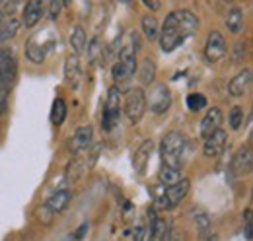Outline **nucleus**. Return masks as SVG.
<instances>
[{"label":"nucleus","mask_w":253,"mask_h":241,"mask_svg":"<svg viewBox=\"0 0 253 241\" xmlns=\"http://www.w3.org/2000/svg\"><path fill=\"white\" fill-rule=\"evenodd\" d=\"M199 30V20L191 10H173L166 16L162 30H160V45L164 53L175 51L183 41Z\"/></svg>","instance_id":"obj_1"},{"label":"nucleus","mask_w":253,"mask_h":241,"mask_svg":"<svg viewBox=\"0 0 253 241\" xmlns=\"http://www.w3.org/2000/svg\"><path fill=\"white\" fill-rule=\"evenodd\" d=\"M183 152H185V136L177 130H169L162 142H160V156L164 165L171 167V169H179L181 167V160H183Z\"/></svg>","instance_id":"obj_2"},{"label":"nucleus","mask_w":253,"mask_h":241,"mask_svg":"<svg viewBox=\"0 0 253 241\" xmlns=\"http://www.w3.org/2000/svg\"><path fill=\"white\" fill-rule=\"evenodd\" d=\"M121 109H123V101H121V90L117 86H111L107 93V101L103 107V115H101V126L103 130H113L119 119H121Z\"/></svg>","instance_id":"obj_3"},{"label":"nucleus","mask_w":253,"mask_h":241,"mask_svg":"<svg viewBox=\"0 0 253 241\" xmlns=\"http://www.w3.org/2000/svg\"><path fill=\"white\" fill-rule=\"evenodd\" d=\"M189 189H191V181L187 179V177H181L175 185L164 189V193L156 199V206L164 208V210H169V208L177 206V204L187 197Z\"/></svg>","instance_id":"obj_4"},{"label":"nucleus","mask_w":253,"mask_h":241,"mask_svg":"<svg viewBox=\"0 0 253 241\" xmlns=\"http://www.w3.org/2000/svg\"><path fill=\"white\" fill-rule=\"evenodd\" d=\"M136 68H138V64H136V53H134V49L132 47H125L119 53V60L111 68V76H113L115 82L121 84V82H126V80H130L134 76Z\"/></svg>","instance_id":"obj_5"},{"label":"nucleus","mask_w":253,"mask_h":241,"mask_svg":"<svg viewBox=\"0 0 253 241\" xmlns=\"http://www.w3.org/2000/svg\"><path fill=\"white\" fill-rule=\"evenodd\" d=\"M123 111H125L128 122L136 124L146 113V93L142 88H132L126 93L125 103H123Z\"/></svg>","instance_id":"obj_6"},{"label":"nucleus","mask_w":253,"mask_h":241,"mask_svg":"<svg viewBox=\"0 0 253 241\" xmlns=\"http://www.w3.org/2000/svg\"><path fill=\"white\" fill-rule=\"evenodd\" d=\"M150 105V111L154 115H162L171 107V91L166 84H154L146 97V107Z\"/></svg>","instance_id":"obj_7"},{"label":"nucleus","mask_w":253,"mask_h":241,"mask_svg":"<svg viewBox=\"0 0 253 241\" xmlns=\"http://www.w3.org/2000/svg\"><path fill=\"white\" fill-rule=\"evenodd\" d=\"M18 62L10 49H0V91H6L16 80Z\"/></svg>","instance_id":"obj_8"},{"label":"nucleus","mask_w":253,"mask_h":241,"mask_svg":"<svg viewBox=\"0 0 253 241\" xmlns=\"http://www.w3.org/2000/svg\"><path fill=\"white\" fill-rule=\"evenodd\" d=\"M226 55V39L220 31H211L205 43V57L209 62H218Z\"/></svg>","instance_id":"obj_9"},{"label":"nucleus","mask_w":253,"mask_h":241,"mask_svg":"<svg viewBox=\"0 0 253 241\" xmlns=\"http://www.w3.org/2000/svg\"><path fill=\"white\" fill-rule=\"evenodd\" d=\"M222 119H224V115H222L220 109H218V107H211V109L207 111V115L203 117V120H201V126H199L201 138L207 140L212 132H216V130L220 128Z\"/></svg>","instance_id":"obj_10"},{"label":"nucleus","mask_w":253,"mask_h":241,"mask_svg":"<svg viewBox=\"0 0 253 241\" xmlns=\"http://www.w3.org/2000/svg\"><path fill=\"white\" fill-rule=\"evenodd\" d=\"M252 70L250 68H244L242 72H238L232 80H230V84H228V91H230V95L232 97H242V95H246L248 91L252 90Z\"/></svg>","instance_id":"obj_11"},{"label":"nucleus","mask_w":253,"mask_h":241,"mask_svg":"<svg viewBox=\"0 0 253 241\" xmlns=\"http://www.w3.org/2000/svg\"><path fill=\"white\" fill-rule=\"evenodd\" d=\"M226 140H228L226 130L218 128L216 132H212V134L205 140V144H203V154H205L207 158H218L222 152H224V148H226Z\"/></svg>","instance_id":"obj_12"},{"label":"nucleus","mask_w":253,"mask_h":241,"mask_svg":"<svg viewBox=\"0 0 253 241\" xmlns=\"http://www.w3.org/2000/svg\"><path fill=\"white\" fill-rule=\"evenodd\" d=\"M253 167V156H252V148L246 144L242 146L240 150L234 154V161H232V169L238 173V175H248L252 173Z\"/></svg>","instance_id":"obj_13"},{"label":"nucleus","mask_w":253,"mask_h":241,"mask_svg":"<svg viewBox=\"0 0 253 241\" xmlns=\"http://www.w3.org/2000/svg\"><path fill=\"white\" fill-rule=\"evenodd\" d=\"M92 138H94V128L90 124L76 128V132L70 138V150L74 152V154H80V152L88 150L90 144H92Z\"/></svg>","instance_id":"obj_14"},{"label":"nucleus","mask_w":253,"mask_h":241,"mask_svg":"<svg viewBox=\"0 0 253 241\" xmlns=\"http://www.w3.org/2000/svg\"><path fill=\"white\" fill-rule=\"evenodd\" d=\"M70 201H72V193L68 191V189H63V191H57V193H53L47 201H45V208L51 212L53 216H57V214H61V212L70 204Z\"/></svg>","instance_id":"obj_15"},{"label":"nucleus","mask_w":253,"mask_h":241,"mask_svg":"<svg viewBox=\"0 0 253 241\" xmlns=\"http://www.w3.org/2000/svg\"><path fill=\"white\" fill-rule=\"evenodd\" d=\"M43 8H45V4H43V2H39V0H30V2L26 4L22 24H24L26 28H33V26H37V22H39V20H41V16H43Z\"/></svg>","instance_id":"obj_16"},{"label":"nucleus","mask_w":253,"mask_h":241,"mask_svg":"<svg viewBox=\"0 0 253 241\" xmlns=\"http://www.w3.org/2000/svg\"><path fill=\"white\" fill-rule=\"evenodd\" d=\"M152 148H154V142H152V140H144V142L138 146V150L134 152L132 163H134V169H136L138 173H142V171L146 169V165H148V161H150Z\"/></svg>","instance_id":"obj_17"},{"label":"nucleus","mask_w":253,"mask_h":241,"mask_svg":"<svg viewBox=\"0 0 253 241\" xmlns=\"http://www.w3.org/2000/svg\"><path fill=\"white\" fill-rule=\"evenodd\" d=\"M80 76H82V68H80V59L76 55L68 57L64 62V80L72 86H78L80 82Z\"/></svg>","instance_id":"obj_18"},{"label":"nucleus","mask_w":253,"mask_h":241,"mask_svg":"<svg viewBox=\"0 0 253 241\" xmlns=\"http://www.w3.org/2000/svg\"><path fill=\"white\" fill-rule=\"evenodd\" d=\"M244 24H246V18L242 8H232L226 14V28L232 35H240L244 31Z\"/></svg>","instance_id":"obj_19"},{"label":"nucleus","mask_w":253,"mask_h":241,"mask_svg":"<svg viewBox=\"0 0 253 241\" xmlns=\"http://www.w3.org/2000/svg\"><path fill=\"white\" fill-rule=\"evenodd\" d=\"M136 70H138V78H140V84H142V86H150V84L154 82V76H156V62L150 59V57L142 59L140 68H136Z\"/></svg>","instance_id":"obj_20"},{"label":"nucleus","mask_w":253,"mask_h":241,"mask_svg":"<svg viewBox=\"0 0 253 241\" xmlns=\"http://www.w3.org/2000/svg\"><path fill=\"white\" fill-rule=\"evenodd\" d=\"M45 49H47V45L39 43L37 39H30L28 45H26V57H28V60H32L33 64H43Z\"/></svg>","instance_id":"obj_21"},{"label":"nucleus","mask_w":253,"mask_h":241,"mask_svg":"<svg viewBox=\"0 0 253 241\" xmlns=\"http://www.w3.org/2000/svg\"><path fill=\"white\" fill-rule=\"evenodd\" d=\"M86 43H88V37H86V30L82 26H76L72 33H70V47L74 51V55H82L84 49H86Z\"/></svg>","instance_id":"obj_22"},{"label":"nucleus","mask_w":253,"mask_h":241,"mask_svg":"<svg viewBox=\"0 0 253 241\" xmlns=\"http://www.w3.org/2000/svg\"><path fill=\"white\" fill-rule=\"evenodd\" d=\"M49 119H51V122H53L55 126H61L64 122V119H66V103H64L63 97H57V99L53 101Z\"/></svg>","instance_id":"obj_23"},{"label":"nucleus","mask_w":253,"mask_h":241,"mask_svg":"<svg viewBox=\"0 0 253 241\" xmlns=\"http://www.w3.org/2000/svg\"><path fill=\"white\" fill-rule=\"evenodd\" d=\"M140 26H142V33H144V37H146L148 41H154V39L158 37V33H160V26H158V20H156L154 16H150V14H146V16L142 18V22H140Z\"/></svg>","instance_id":"obj_24"},{"label":"nucleus","mask_w":253,"mask_h":241,"mask_svg":"<svg viewBox=\"0 0 253 241\" xmlns=\"http://www.w3.org/2000/svg\"><path fill=\"white\" fill-rule=\"evenodd\" d=\"M179 179H181L179 169H171V167H168V165H164V167L160 169L158 181L162 187H171V185H175Z\"/></svg>","instance_id":"obj_25"},{"label":"nucleus","mask_w":253,"mask_h":241,"mask_svg":"<svg viewBox=\"0 0 253 241\" xmlns=\"http://www.w3.org/2000/svg\"><path fill=\"white\" fill-rule=\"evenodd\" d=\"M20 26H22V22L16 20V18H12L10 22H6L4 26L0 24V43H6V41H10L12 37H16Z\"/></svg>","instance_id":"obj_26"},{"label":"nucleus","mask_w":253,"mask_h":241,"mask_svg":"<svg viewBox=\"0 0 253 241\" xmlns=\"http://www.w3.org/2000/svg\"><path fill=\"white\" fill-rule=\"evenodd\" d=\"M244 119H246L244 109H242L240 105H234V107H232V111H230V115H228L230 128H232V130H240V128H242V124H244Z\"/></svg>","instance_id":"obj_27"},{"label":"nucleus","mask_w":253,"mask_h":241,"mask_svg":"<svg viewBox=\"0 0 253 241\" xmlns=\"http://www.w3.org/2000/svg\"><path fill=\"white\" fill-rule=\"evenodd\" d=\"M187 107H189L191 111H201V109H205V107H207V97H205L203 93H199V91L189 93V95H187Z\"/></svg>","instance_id":"obj_28"},{"label":"nucleus","mask_w":253,"mask_h":241,"mask_svg":"<svg viewBox=\"0 0 253 241\" xmlns=\"http://www.w3.org/2000/svg\"><path fill=\"white\" fill-rule=\"evenodd\" d=\"M37 218H39V222H43V224H47V226H49V224L55 220V216L47 210L45 206H41V208L37 210Z\"/></svg>","instance_id":"obj_29"},{"label":"nucleus","mask_w":253,"mask_h":241,"mask_svg":"<svg viewBox=\"0 0 253 241\" xmlns=\"http://www.w3.org/2000/svg\"><path fill=\"white\" fill-rule=\"evenodd\" d=\"M244 220H246V238L252 240V206H248L244 212Z\"/></svg>","instance_id":"obj_30"},{"label":"nucleus","mask_w":253,"mask_h":241,"mask_svg":"<svg viewBox=\"0 0 253 241\" xmlns=\"http://www.w3.org/2000/svg\"><path fill=\"white\" fill-rule=\"evenodd\" d=\"M64 4L63 2H49V8H51V18L53 20H57L59 18V12H61V8H63Z\"/></svg>","instance_id":"obj_31"},{"label":"nucleus","mask_w":253,"mask_h":241,"mask_svg":"<svg viewBox=\"0 0 253 241\" xmlns=\"http://www.w3.org/2000/svg\"><path fill=\"white\" fill-rule=\"evenodd\" d=\"M99 49H101V45H99V39L95 37L94 41H92V45H90V57H92V59H95V57H97Z\"/></svg>","instance_id":"obj_32"},{"label":"nucleus","mask_w":253,"mask_h":241,"mask_svg":"<svg viewBox=\"0 0 253 241\" xmlns=\"http://www.w3.org/2000/svg\"><path fill=\"white\" fill-rule=\"evenodd\" d=\"M86 230H88V224H82V226H80V228H78V230H76V234H74V236H72V240H74V241L82 240V238H84V236H86Z\"/></svg>","instance_id":"obj_33"},{"label":"nucleus","mask_w":253,"mask_h":241,"mask_svg":"<svg viewBox=\"0 0 253 241\" xmlns=\"http://www.w3.org/2000/svg\"><path fill=\"white\" fill-rule=\"evenodd\" d=\"M144 236H146L144 228H142V226H138V228L134 230V236H132V240H134V241H142V240H144Z\"/></svg>","instance_id":"obj_34"},{"label":"nucleus","mask_w":253,"mask_h":241,"mask_svg":"<svg viewBox=\"0 0 253 241\" xmlns=\"http://www.w3.org/2000/svg\"><path fill=\"white\" fill-rule=\"evenodd\" d=\"M6 105H8V101H6V91H0V115L6 111Z\"/></svg>","instance_id":"obj_35"},{"label":"nucleus","mask_w":253,"mask_h":241,"mask_svg":"<svg viewBox=\"0 0 253 241\" xmlns=\"http://www.w3.org/2000/svg\"><path fill=\"white\" fill-rule=\"evenodd\" d=\"M144 6L150 8V10H160V8H162V2H148V0H146Z\"/></svg>","instance_id":"obj_36"},{"label":"nucleus","mask_w":253,"mask_h":241,"mask_svg":"<svg viewBox=\"0 0 253 241\" xmlns=\"http://www.w3.org/2000/svg\"><path fill=\"white\" fill-rule=\"evenodd\" d=\"M2 18H4V12L0 10V24H2Z\"/></svg>","instance_id":"obj_37"},{"label":"nucleus","mask_w":253,"mask_h":241,"mask_svg":"<svg viewBox=\"0 0 253 241\" xmlns=\"http://www.w3.org/2000/svg\"><path fill=\"white\" fill-rule=\"evenodd\" d=\"M64 241H74V240H72V236H70V238H66Z\"/></svg>","instance_id":"obj_38"}]
</instances>
